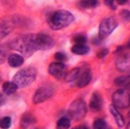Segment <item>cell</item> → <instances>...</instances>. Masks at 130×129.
Returning <instances> with one entry per match:
<instances>
[{"label":"cell","instance_id":"obj_9","mask_svg":"<svg viewBox=\"0 0 130 129\" xmlns=\"http://www.w3.org/2000/svg\"><path fill=\"white\" fill-rule=\"evenodd\" d=\"M38 50L45 51L52 49L54 45V41L52 37L49 35L45 34H35Z\"/></svg>","mask_w":130,"mask_h":129},{"label":"cell","instance_id":"obj_32","mask_svg":"<svg viewBox=\"0 0 130 129\" xmlns=\"http://www.w3.org/2000/svg\"><path fill=\"white\" fill-rule=\"evenodd\" d=\"M125 48V47L123 46H119L118 47H117V49H116V50L114 51V53L116 54H120L124 52V50Z\"/></svg>","mask_w":130,"mask_h":129},{"label":"cell","instance_id":"obj_10","mask_svg":"<svg viewBox=\"0 0 130 129\" xmlns=\"http://www.w3.org/2000/svg\"><path fill=\"white\" fill-rule=\"evenodd\" d=\"M67 66L61 62H53L50 63L48 68V72L51 76L54 78L60 79L64 76L67 73Z\"/></svg>","mask_w":130,"mask_h":129},{"label":"cell","instance_id":"obj_12","mask_svg":"<svg viewBox=\"0 0 130 129\" xmlns=\"http://www.w3.org/2000/svg\"><path fill=\"white\" fill-rule=\"evenodd\" d=\"M116 68L120 72H126L129 68V54L122 53L119 55L115 62Z\"/></svg>","mask_w":130,"mask_h":129},{"label":"cell","instance_id":"obj_1","mask_svg":"<svg viewBox=\"0 0 130 129\" xmlns=\"http://www.w3.org/2000/svg\"><path fill=\"white\" fill-rule=\"evenodd\" d=\"M9 46L22 54L25 58H29L38 51L35 34H29L18 35L10 41Z\"/></svg>","mask_w":130,"mask_h":129},{"label":"cell","instance_id":"obj_3","mask_svg":"<svg viewBox=\"0 0 130 129\" xmlns=\"http://www.w3.org/2000/svg\"><path fill=\"white\" fill-rule=\"evenodd\" d=\"M36 69L32 66L20 70L13 77V81L18 88H24L34 82L37 78Z\"/></svg>","mask_w":130,"mask_h":129},{"label":"cell","instance_id":"obj_26","mask_svg":"<svg viewBox=\"0 0 130 129\" xmlns=\"http://www.w3.org/2000/svg\"><path fill=\"white\" fill-rule=\"evenodd\" d=\"M12 125V119L9 116H4L0 119V128L9 129Z\"/></svg>","mask_w":130,"mask_h":129},{"label":"cell","instance_id":"obj_22","mask_svg":"<svg viewBox=\"0 0 130 129\" xmlns=\"http://www.w3.org/2000/svg\"><path fill=\"white\" fill-rule=\"evenodd\" d=\"M10 50L9 45H0V65L3 64L9 57Z\"/></svg>","mask_w":130,"mask_h":129},{"label":"cell","instance_id":"obj_7","mask_svg":"<svg viewBox=\"0 0 130 129\" xmlns=\"http://www.w3.org/2000/svg\"><path fill=\"white\" fill-rule=\"evenodd\" d=\"M113 105L121 109H127L129 105V94L127 89H118L112 95Z\"/></svg>","mask_w":130,"mask_h":129},{"label":"cell","instance_id":"obj_17","mask_svg":"<svg viewBox=\"0 0 130 129\" xmlns=\"http://www.w3.org/2000/svg\"><path fill=\"white\" fill-rule=\"evenodd\" d=\"M99 5L100 2L97 0H82L77 3V7L80 9H87L95 8Z\"/></svg>","mask_w":130,"mask_h":129},{"label":"cell","instance_id":"obj_2","mask_svg":"<svg viewBox=\"0 0 130 129\" xmlns=\"http://www.w3.org/2000/svg\"><path fill=\"white\" fill-rule=\"evenodd\" d=\"M74 20V16L70 12L64 9L52 12L47 18L48 26L53 31H58L66 28L70 26Z\"/></svg>","mask_w":130,"mask_h":129},{"label":"cell","instance_id":"obj_36","mask_svg":"<svg viewBox=\"0 0 130 129\" xmlns=\"http://www.w3.org/2000/svg\"><path fill=\"white\" fill-rule=\"evenodd\" d=\"M1 81H2V78H1V76H0V82H1Z\"/></svg>","mask_w":130,"mask_h":129},{"label":"cell","instance_id":"obj_30","mask_svg":"<svg viewBox=\"0 0 130 129\" xmlns=\"http://www.w3.org/2000/svg\"><path fill=\"white\" fill-rule=\"evenodd\" d=\"M104 3L106 6H108L110 9H112L113 10H116L117 7L116 5H115V1H111V0H106V1H104Z\"/></svg>","mask_w":130,"mask_h":129},{"label":"cell","instance_id":"obj_11","mask_svg":"<svg viewBox=\"0 0 130 129\" xmlns=\"http://www.w3.org/2000/svg\"><path fill=\"white\" fill-rule=\"evenodd\" d=\"M103 99L102 96L98 92H94L90 100L89 109L92 112H98L102 110L103 107Z\"/></svg>","mask_w":130,"mask_h":129},{"label":"cell","instance_id":"obj_19","mask_svg":"<svg viewBox=\"0 0 130 129\" xmlns=\"http://www.w3.org/2000/svg\"><path fill=\"white\" fill-rule=\"evenodd\" d=\"M80 69L79 68H75L71 69L70 72H67L64 76V80L67 82H71L74 81L78 78L80 74Z\"/></svg>","mask_w":130,"mask_h":129},{"label":"cell","instance_id":"obj_28","mask_svg":"<svg viewBox=\"0 0 130 129\" xmlns=\"http://www.w3.org/2000/svg\"><path fill=\"white\" fill-rule=\"evenodd\" d=\"M120 16L124 22H128L130 19V13L128 9H123L120 12Z\"/></svg>","mask_w":130,"mask_h":129},{"label":"cell","instance_id":"obj_21","mask_svg":"<svg viewBox=\"0 0 130 129\" xmlns=\"http://www.w3.org/2000/svg\"><path fill=\"white\" fill-rule=\"evenodd\" d=\"M2 89H3V91L4 94L9 96L13 95V93H15L18 88L13 82L7 81L3 84Z\"/></svg>","mask_w":130,"mask_h":129},{"label":"cell","instance_id":"obj_15","mask_svg":"<svg viewBox=\"0 0 130 129\" xmlns=\"http://www.w3.org/2000/svg\"><path fill=\"white\" fill-rule=\"evenodd\" d=\"M109 109L110 114L114 118L117 125L120 128L123 127L125 125V120L123 115L119 112L117 108L113 104H110Z\"/></svg>","mask_w":130,"mask_h":129},{"label":"cell","instance_id":"obj_37","mask_svg":"<svg viewBox=\"0 0 130 129\" xmlns=\"http://www.w3.org/2000/svg\"><path fill=\"white\" fill-rule=\"evenodd\" d=\"M34 129H39V128H34Z\"/></svg>","mask_w":130,"mask_h":129},{"label":"cell","instance_id":"obj_4","mask_svg":"<svg viewBox=\"0 0 130 129\" xmlns=\"http://www.w3.org/2000/svg\"><path fill=\"white\" fill-rule=\"evenodd\" d=\"M22 24V18L19 16H4L0 18V41Z\"/></svg>","mask_w":130,"mask_h":129},{"label":"cell","instance_id":"obj_20","mask_svg":"<svg viewBox=\"0 0 130 129\" xmlns=\"http://www.w3.org/2000/svg\"><path fill=\"white\" fill-rule=\"evenodd\" d=\"M115 84L121 89H127L129 87V77L126 76H120L115 78Z\"/></svg>","mask_w":130,"mask_h":129},{"label":"cell","instance_id":"obj_35","mask_svg":"<svg viewBox=\"0 0 130 129\" xmlns=\"http://www.w3.org/2000/svg\"><path fill=\"white\" fill-rule=\"evenodd\" d=\"M128 3L127 0H119V1H117L116 3H117L120 5H124Z\"/></svg>","mask_w":130,"mask_h":129},{"label":"cell","instance_id":"obj_27","mask_svg":"<svg viewBox=\"0 0 130 129\" xmlns=\"http://www.w3.org/2000/svg\"><path fill=\"white\" fill-rule=\"evenodd\" d=\"M54 58L58 62L63 63L64 62H66L68 60V56L66 54L62 53V52H57L54 54Z\"/></svg>","mask_w":130,"mask_h":129},{"label":"cell","instance_id":"obj_34","mask_svg":"<svg viewBox=\"0 0 130 129\" xmlns=\"http://www.w3.org/2000/svg\"><path fill=\"white\" fill-rule=\"evenodd\" d=\"M72 129H89V127L86 125H83V124H82V125L77 126L75 127L72 128Z\"/></svg>","mask_w":130,"mask_h":129},{"label":"cell","instance_id":"obj_16","mask_svg":"<svg viewBox=\"0 0 130 129\" xmlns=\"http://www.w3.org/2000/svg\"><path fill=\"white\" fill-rule=\"evenodd\" d=\"M8 62L9 65L11 68H16L22 65L24 62V59L23 56L18 54H10L8 58Z\"/></svg>","mask_w":130,"mask_h":129},{"label":"cell","instance_id":"obj_33","mask_svg":"<svg viewBox=\"0 0 130 129\" xmlns=\"http://www.w3.org/2000/svg\"><path fill=\"white\" fill-rule=\"evenodd\" d=\"M7 101V98L3 93L0 92V107H2Z\"/></svg>","mask_w":130,"mask_h":129},{"label":"cell","instance_id":"obj_13","mask_svg":"<svg viewBox=\"0 0 130 129\" xmlns=\"http://www.w3.org/2000/svg\"><path fill=\"white\" fill-rule=\"evenodd\" d=\"M92 72L89 69H86L80 74L77 82V87L79 88H83L89 84L92 79Z\"/></svg>","mask_w":130,"mask_h":129},{"label":"cell","instance_id":"obj_24","mask_svg":"<svg viewBox=\"0 0 130 129\" xmlns=\"http://www.w3.org/2000/svg\"><path fill=\"white\" fill-rule=\"evenodd\" d=\"M71 126V120L67 117H62L57 122V129H69Z\"/></svg>","mask_w":130,"mask_h":129},{"label":"cell","instance_id":"obj_29","mask_svg":"<svg viewBox=\"0 0 130 129\" xmlns=\"http://www.w3.org/2000/svg\"><path fill=\"white\" fill-rule=\"evenodd\" d=\"M109 53V50L108 48H103L97 53V57L100 59H102L108 55Z\"/></svg>","mask_w":130,"mask_h":129},{"label":"cell","instance_id":"obj_14","mask_svg":"<svg viewBox=\"0 0 130 129\" xmlns=\"http://www.w3.org/2000/svg\"><path fill=\"white\" fill-rule=\"evenodd\" d=\"M36 118L30 112H26L21 118L20 125L22 129H27L30 126L36 123Z\"/></svg>","mask_w":130,"mask_h":129},{"label":"cell","instance_id":"obj_18","mask_svg":"<svg viewBox=\"0 0 130 129\" xmlns=\"http://www.w3.org/2000/svg\"><path fill=\"white\" fill-rule=\"evenodd\" d=\"M90 50V47L86 45H74L71 48V52L79 55H86Z\"/></svg>","mask_w":130,"mask_h":129},{"label":"cell","instance_id":"obj_23","mask_svg":"<svg viewBox=\"0 0 130 129\" xmlns=\"http://www.w3.org/2000/svg\"><path fill=\"white\" fill-rule=\"evenodd\" d=\"M93 129H112L105 120L97 119L93 123Z\"/></svg>","mask_w":130,"mask_h":129},{"label":"cell","instance_id":"obj_25","mask_svg":"<svg viewBox=\"0 0 130 129\" xmlns=\"http://www.w3.org/2000/svg\"><path fill=\"white\" fill-rule=\"evenodd\" d=\"M72 41L75 45H86L87 41V38L85 34H77L72 37Z\"/></svg>","mask_w":130,"mask_h":129},{"label":"cell","instance_id":"obj_5","mask_svg":"<svg viewBox=\"0 0 130 129\" xmlns=\"http://www.w3.org/2000/svg\"><path fill=\"white\" fill-rule=\"evenodd\" d=\"M87 107L85 101L79 98L73 100L70 105L68 114L72 119L78 121L83 119L86 115Z\"/></svg>","mask_w":130,"mask_h":129},{"label":"cell","instance_id":"obj_8","mask_svg":"<svg viewBox=\"0 0 130 129\" xmlns=\"http://www.w3.org/2000/svg\"><path fill=\"white\" fill-rule=\"evenodd\" d=\"M54 93V90L52 87H44L37 89L34 95L32 101L35 104L42 103L50 99Z\"/></svg>","mask_w":130,"mask_h":129},{"label":"cell","instance_id":"obj_6","mask_svg":"<svg viewBox=\"0 0 130 129\" xmlns=\"http://www.w3.org/2000/svg\"><path fill=\"white\" fill-rule=\"evenodd\" d=\"M118 24V22L115 17L109 16L104 18L100 23L98 36L104 40L113 32Z\"/></svg>","mask_w":130,"mask_h":129},{"label":"cell","instance_id":"obj_31","mask_svg":"<svg viewBox=\"0 0 130 129\" xmlns=\"http://www.w3.org/2000/svg\"><path fill=\"white\" fill-rule=\"evenodd\" d=\"M102 40H103L101 39L98 36H95L92 39V44H93L94 46H100L102 44Z\"/></svg>","mask_w":130,"mask_h":129}]
</instances>
